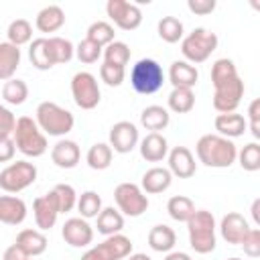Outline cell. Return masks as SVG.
Segmentation results:
<instances>
[{
	"instance_id": "49",
	"label": "cell",
	"mask_w": 260,
	"mask_h": 260,
	"mask_svg": "<svg viewBox=\"0 0 260 260\" xmlns=\"http://www.w3.org/2000/svg\"><path fill=\"white\" fill-rule=\"evenodd\" d=\"M16 152L14 138H0V162H8Z\"/></svg>"
},
{
	"instance_id": "20",
	"label": "cell",
	"mask_w": 260,
	"mask_h": 260,
	"mask_svg": "<svg viewBox=\"0 0 260 260\" xmlns=\"http://www.w3.org/2000/svg\"><path fill=\"white\" fill-rule=\"evenodd\" d=\"M173 183V173L165 167H152L148 169L144 175H142V181H140V187L144 193L148 195H156V193H162L171 187Z\"/></svg>"
},
{
	"instance_id": "41",
	"label": "cell",
	"mask_w": 260,
	"mask_h": 260,
	"mask_svg": "<svg viewBox=\"0 0 260 260\" xmlns=\"http://www.w3.org/2000/svg\"><path fill=\"white\" fill-rule=\"evenodd\" d=\"M51 191L55 193V199H57V203H59L61 213H67V211H71L73 207H77L79 197H77L75 189H73L69 183H57Z\"/></svg>"
},
{
	"instance_id": "30",
	"label": "cell",
	"mask_w": 260,
	"mask_h": 260,
	"mask_svg": "<svg viewBox=\"0 0 260 260\" xmlns=\"http://www.w3.org/2000/svg\"><path fill=\"white\" fill-rule=\"evenodd\" d=\"M98 232L102 236H114V234H122L124 230V215L120 209L114 207H104L102 213L98 215Z\"/></svg>"
},
{
	"instance_id": "13",
	"label": "cell",
	"mask_w": 260,
	"mask_h": 260,
	"mask_svg": "<svg viewBox=\"0 0 260 260\" xmlns=\"http://www.w3.org/2000/svg\"><path fill=\"white\" fill-rule=\"evenodd\" d=\"M138 144V128L128 120H120L110 128V146L114 152H132Z\"/></svg>"
},
{
	"instance_id": "8",
	"label": "cell",
	"mask_w": 260,
	"mask_h": 260,
	"mask_svg": "<svg viewBox=\"0 0 260 260\" xmlns=\"http://www.w3.org/2000/svg\"><path fill=\"white\" fill-rule=\"evenodd\" d=\"M114 201L122 215L138 217L148 209V197L136 183H120L114 189Z\"/></svg>"
},
{
	"instance_id": "1",
	"label": "cell",
	"mask_w": 260,
	"mask_h": 260,
	"mask_svg": "<svg viewBox=\"0 0 260 260\" xmlns=\"http://www.w3.org/2000/svg\"><path fill=\"white\" fill-rule=\"evenodd\" d=\"M195 152L199 162L209 169H228L238 160V146L221 134H203L195 144Z\"/></svg>"
},
{
	"instance_id": "22",
	"label": "cell",
	"mask_w": 260,
	"mask_h": 260,
	"mask_svg": "<svg viewBox=\"0 0 260 260\" xmlns=\"http://www.w3.org/2000/svg\"><path fill=\"white\" fill-rule=\"evenodd\" d=\"M26 217V203L14 195L0 197V221L6 225H18Z\"/></svg>"
},
{
	"instance_id": "14",
	"label": "cell",
	"mask_w": 260,
	"mask_h": 260,
	"mask_svg": "<svg viewBox=\"0 0 260 260\" xmlns=\"http://www.w3.org/2000/svg\"><path fill=\"white\" fill-rule=\"evenodd\" d=\"M63 240L73 248H85L93 242V228L85 217H69L61 230Z\"/></svg>"
},
{
	"instance_id": "28",
	"label": "cell",
	"mask_w": 260,
	"mask_h": 260,
	"mask_svg": "<svg viewBox=\"0 0 260 260\" xmlns=\"http://www.w3.org/2000/svg\"><path fill=\"white\" fill-rule=\"evenodd\" d=\"M20 65V49L8 41L0 43V79L8 81Z\"/></svg>"
},
{
	"instance_id": "27",
	"label": "cell",
	"mask_w": 260,
	"mask_h": 260,
	"mask_svg": "<svg viewBox=\"0 0 260 260\" xmlns=\"http://www.w3.org/2000/svg\"><path fill=\"white\" fill-rule=\"evenodd\" d=\"M28 59H30L32 67H37L39 71L51 69L55 65V59H53V53L49 47V39H45V37L32 39V43L28 47Z\"/></svg>"
},
{
	"instance_id": "52",
	"label": "cell",
	"mask_w": 260,
	"mask_h": 260,
	"mask_svg": "<svg viewBox=\"0 0 260 260\" xmlns=\"http://www.w3.org/2000/svg\"><path fill=\"white\" fill-rule=\"evenodd\" d=\"M250 215H252L254 223L260 228V197H256V199L252 201V205H250Z\"/></svg>"
},
{
	"instance_id": "51",
	"label": "cell",
	"mask_w": 260,
	"mask_h": 260,
	"mask_svg": "<svg viewBox=\"0 0 260 260\" xmlns=\"http://www.w3.org/2000/svg\"><path fill=\"white\" fill-rule=\"evenodd\" d=\"M248 122H260V98L250 102V106H248Z\"/></svg>"
},
{
	"instance_id": "16",
	"label": "cell",
	"mask_w": 260,
	"mask_h": 260,
	"mask_svg": "<svg viewBox=\"0 0 260 260\" xmlns=\"http://www.w3.org/2000/svg\"><path fill=\"white\" fill-rule=\"evenodd\" d=\"M169 171L173 173V177L179 179H189L195 175L197 171V162L193 152L187 146H175L169 150Z\"/></svg>"
},
{
	"instance_id": "21",
	"label": "cell",
	"mask_w": 260,
	"mask_h": 260,
	"mask_svg": "<svg viewBox=\"0 0 260 260\" xmlns=\"http://www.w3.org/2000/svg\"><path fill=\"white\" fill-rule=\"evenodd\" d=\"M213 126L217 130V134L225 136V138H238L242 136L246 130H248V120L242 116V114H217L215 120H213Z\"/></svg>"
},
{
	"instance_id": "2",
	"label": "cell",
	"mask_w": 260,
	"mask_h": 260,
	"mask_svg": "<svg viewBox=\"0 0 260 260\" xmlns=\"http://www.w3.org/2000/svg\"><path fill=\"white\" fill-rule=\"evenodd\" d=\"M189 246L197 254H209L215 250V217L207 209H197L193 217L187 221Z\"/></svg>"
},
{
	"instance_id": "59",
	"label": "cell",
	"mask_w": 260,
	"mask_h": 260,
	"mask_svg": "<svg viewBox=\"0 0 260 260\" xmlns=\"http://www.w3.org/2000/svg\"><path fill=\"white\" fill-rule=\"evenodd\" d=\"M28 260H37V258H28Z\"/></svg>"
},
{
	"instance_id": "24",
	"label": "cell",
	"mask_w": 260,
	"mask_h": 260,
	"mask_svg": "<svg viewBox=\"0 0 260 260\" xmlns=\"http://www.w3.org/2000/svg\"><path fill=\"white\" fill-rule=\"evenodd\" d=\"M14 244H18L28 258H37V256H41L47 250V236L41 230L26 228V230H20L18 232Z\"/></svg>"
},
{
	"instance_id": "3",
	"label": "cell",
	"mask_w": 260,
	"mask_h": 260,
	"mask_svg": "<svg viewBox=\"0 0 260 260\" xmlns=\"http://www.w3.org/2000/svg\"><path fill=\"white\" fill-rule=\"evenodd\" d=\"M35 116L41 130L49 136H65L73 130V124H75L73 114L55 102H41L37 106Z\"/></svg>"
},
{
	"instance_id": "32",
	"label": "cell",
	"mask_w": 260,
	"mask_h": 260,
	"mask_svg": "<svg viewBox=\"0 0 260 260\" xmlns=\"http://www.w3.org/2000/svg\"><path fill=\"white\" fill-rule=\"evenodd\" d=\"M169 110L175 114H187L195 106V93L191 87H173V91L167 98Z\"/></svg>"
},
{
	"instance_id": "17",
	"label": "cell",
	"mask_w": 260,
	"mask_h": 260,
	"mask_svg": "<svg viewBox=\"0 0 260 260\" xmlns=\"http://www.w3.org/2000/svg\"><path fill=\"white\" fill-rule=\"evenodd\" d=\"M95 248L100 250L104 260H126L132 254V240L124 234H114V236H108Z\"/></svg>"
},
{
	"instance_id": "35",
	"label": "cell",
	"mask_w": 260,
	"mask_h": 260,
	"mask_svg": "<svg viewBox=\"0 0 260 260\" xmlns=\"http://www.w3.org/2000/svg\"><path fill=\"white\" fill-rule=\"evenodd\" d=\"M236 77H240V75H238L236 63L232 59L221 57L211 65V83H213V87H219V85H223V83H228Z\"/></svg>"
},
{
	"instance_id": "53",
	"label": "cell",
	"mask_w": 260,
	"mask_h": 260,
	"mask_svg": "<svg viewBox=\"0 0 260 260\" xmlns=\"http://www.w3.org/2000/svg\"><path fill=\"white\" fill-rule=\"evenodd\" d=\"M81 260H104V256L100 254V250L93 246V248H89L83 256H81Z\"/></svg>"
},
{
	"instance_id": "48",
	"label": "cell",
	"mask_w": 260,
	"mask_h": 260,
	"mask_svg": "<svg viewBox=\"0 0 260 260\" xmlns=\"http://www.w3.org/2000/svg\"><path fill=\"white\" fill-rule=\"evenodd\" d=\"M187 8L193 14H211L215 10V0H187Z\"/></svg>"
},
{
	"instance_id": "34",
	"label": "cell",
	"mask_w": 260,
	"mask_h": 260,
	"mask_svg": "<svg viewBox=\"0 0 260 260\" xmlns=\"http://www.w3.org/2000/svg\"><path fill=\"white\" fill-rule=\"evenodd\" d=\"M156 30H158V37L165 41V43H169V45H173V43H179V41H183L185 37H183V22L177 18V16H162L160 20H158V24H156Z\"/></svg>"
},
{
	"instance_id": "31",
	"label": "cell",
	"mask_w": 260,
	"mask_h": 260,
	"mask_svg": "<svg viewBox=\"0 0 260 260\" xmlns=\"http://www.w3.org/2000/svg\"><path fill=\"white\" fill-rule=\"evenodd\" d=\"M112 158H114V150L110 144L106 142H95L89 146L87 154H85V162L89 165V169L93 171H104L112 165Z\"/></svg>"
},
{
	"instance_id": "57",
	"label": "cell",
	"mask_w": 260,
	"mask_h": 260,
	"mask_svg": "<svg viewBox=\"0 0 260 260\" xmlns=\"http://www.w3.org/2000/svg\"><path fill=\"white\" fill-rule=\"evenodd\" d=\"M250 6H252L254 10H258V12H260V2H258V0H250Z\"/></svg>"
},
{
	"instance_id": "15",
	"label": "cell",
	"mask_w": 260,
	"mask_h": 260,
	"mask_svg": "<svg viewBox=\"0 0 260 260\" xmlns=\"http://www.w3.org/2000/svg\"><path fill=\"white\" fill-rule=\"evenodd\" d=\"M250 232V225H248V219L238 213V211H230L221 217L219 221V234L221 238L228 242V244H234V246H240L244 236Z\"/></svg>"
},
{
	"instance_id": "43",
	"label": "cell",
	"mask_w": 260,
	"mask_h": 260,
	"mask_svg": "<svg viewBox=\"0 0 260 260\" xmlns=\"http://www.w3.org/2000/svg\"><path fill=\"white\" fill-rule=\"evenodd\" d=\"M104 61L106 63H114L120 67H126L130 61V47L122 41H114L112 45H108L104 49Z\"/></svg>"
},
{
	"instance_id": "55",
	"label": "cell",
	"mask_w": 260,
	"mask_h": 260,
	"mask_svg": "<svg viewBox=\"0 0 260 260\" xmlns=\"http://www.w3.org/2000/svg\"><path fill=\"white\" fill-rule=\"evenodd\" d=\"M248 130L256 140H260V122H248Z\"/></svg>"
},
{
	"instance_id": "10",
	"label": "cell",
	"mask_w": 260,
	"mask_h": 260,
	"mask_svg": "<svg viewBox=\"0 0 260 260\" xmlns=\"http://www.w3.org/2000/svg\"><path fill=\"white\" fill-rule=\"evenodd\" d=\"M106 12L110 20L122 30H134L142 22V10L138 8V4L128 0H108Z\"/></svg>"
},
{
	"instance_id": "18",
	"label": "cell",
	"mask_w": 260,
	"mask_h": 260,
	"mask_svg": "<svg viewBox=\"0 0 260 260\" xmlns=\"http://www.w3.org/2000/svg\"><path fill=\"white\" fill-rule=\"evenodd\" d=\"M79 158H81V150L75 140L63 138L55 142V146L51 148V160L59 169H75L79 165Z\"/></svg>"
},
{
	"instance_id": "4",
	"label": "cell",
	"mask_w": 260,
	"mask_h": 260,
	"mask_svg": "<svg viewBox=\"0 0 260 260\" xmlns=\"http://www.w3.org/2000/svg\"><path fill=\"white\" fill-rule=\"evenodd\" d=\"M14 144L16 148L30 158L43 156L47 152V136L41 130V126L37 124V120H32L30 116H20L16 130H14Z\"/></svg>"
},
{
	"instance_id": "36",
	"label": "cell",
	"mask_w": 260,
	"mask_h": 260,
	"mask_svg": "<svg viewBox=\"0 0 260 260\" xmlns=\"http://www.w3.org/2000/svg\"><path fill=\"white\" fill-rule=\"evenodd\" d=\"M28 98V85L22 81V79H8L4 81L2 85V100L8 104V106H20L24 104Z\"/></svg>"
},
{
	"instance_id": "25",
	"label": "cell",
	"mask_w": 260,
	"mask_h": 260,
	"mask_svg": "<svg viewBox=\"0 0 260 260\" xmlns=\"http://www.w3.org/2000/svg\"><path fill=\"white\" fill-rule=\"evenodd\" d=\"M63 24H65V12L57 4L45 6L43 10H39V14L35 18V26L41 32H57Z\"/></svg>"
},
{
	"instance_id": "11",
	"label": "cell",
	"mask_w": 260,
	"mask_h": 260,
	"mask_svg": "<svg viewBox=\"0 0 260 260\" xmlns=\"http://www.w3.org/2000/svg\"><path fill=\"white\" fill-rule=\"evenodd\" d=\"M213 108L219 112V114H232L238 110L242 98H244V91H246V85H244V79L242 77H236L219 87H213Z\"/></svg>"
},
{
	"instance_id": "12",
	"label": "cell",
	"mask_w": 260,
	"mask_h": 260,
	"mask_svg": "<svg viewBox=\"0 0 260 260\" xmlns=\"http://www.w3.org/2000/svg\"><path fill=\"white\" fill-rule=\"evenodd\" d=\"M61 209H59V203L55 199V193L49 191L41 197H37L32 201V215H35V223L41 232L45 230H51L55 223H57V217H59Z\"/></svg>"
},
{
	"instance_id": "56",
	"label": "cell",
	"mask_w": 260,
	"mask_h": 260,
	"mask_svg": "<svg viewBox=\"0 0 260 260\" xmlns=\"http://www.w3.org/2000/svg\"><path fill=\"white\" fill-rule=\"evenodd\" d=\"M126 260H152L148 254H142V252H136V254H130Z\"/></svg>"
},
{
	"instance_id": "23",
	"label": "cell",
	"mask_w": 260,
	"mask_h": 260,
	"mask_svg": "<svg viewBox=\"0 0 260 260\" xmlns=\"http://www.w3.org/2000/svg\"><path fill=\"white\" fill-rule=\"evenodd\" d=\"M199 71L189 61H173L169 67V81L173 87H191L197 83Z\"/></svg>"
},
{
	"instance_id": "54",
	"label": "cell",
	"mask_w": 260,
	"mask_h": 260,
	"mask_svg": "<svg viewBox=\"0 0 260 260\" xmlns=\"http://www.w3.org/2000/svg\"><path fill=\"white\" fill-rule=\"evenodd\" d=\"M165 260H191V256L187 252H169Z\"/></svg>"
},
{
	"instance_id": "50",
	"label": "cell",
	"mask_w": 260,
	"mask_h": 260,
	"mask_svg": "<svg viewBox=\"0 0 260 260\" xmlns=\"http://www.w3.org/2000/svg\"><path fill=\"white\" fill-rule=\"evenodd\" d=\"M2 260H28V256L22 252V248H20L18 244H12V246H8V248L4 250Z\"/></svg>"
},
{
	"instance_id": "6",
	"label": "cell",
	"mask_w": 260,
	"mask_h": 260,
	"mask_svg": "<svg viewBox=\"0 0 260 260\" xmlns=\"http://www.w3.org/2000/svg\"><path fill=\"white\" fill-rule=\"evenodd\" d=\"M217 49V35L207 28H193L183 41H181V53L185 61L197 65L211 57V53Z\"/></svg>"
},
{
	"instance_id": "7",
	"label": "cell",
	"mask_w": 260,
	"mask_h": 260,
	"mask_svg": "<svg viewBox=\"0 0 260 260\" xmlns=\"http://www.w3.org/2000/svg\"><path fill=\"white\" fill-rule=\"evenodd\" d=\"M37 181V167L28 160H16L0 171V189L6 193H18Z\"/></svg>"
},
{
	"instance_id": "46",
	"label": "cell",
	"mask_w": 260,
	"mask_h": 260,
	"mask_svg": "<svg viewBox=\"0 0 260 260\" xmlns=\"http://www.w3.org/2000/svg\"><path fill=\"white\" fill-rule=\"evenodd\" d=\"M242 250L250 258H260V228H250V232L242 240Z\"/></svg>"
},
{
	"instance_id": "19",
	"label": "cell",
	"mask_w": 260,
	"mask_h": 260,
	"mask_svg": "<svg viewBox=\"0 0 260 260\" xmlns=\"http://www.w3.org/2000/svg\"><path fill=\"white\" fill-rule=\"evenodd\" d=\"M140 156L146 162H160L165 156H169V142L160 132H148L140 140Z\"/></svg>"
},
{
	"instance_id": "9",
	"label": "cell",
	"mask_w": 260,
	"mask_h": 260,
	"mask_svg": "<svg viewBox=\"0 0 260 260\" xmlns=\"http://www.w3.org/2000/svg\"><path fill=\"white\" fill-rule=\"evenodd\" d=\"M71 95H73V102L77 104V108L93 110L102 100V91H100L95 75L89 71L75 73L71 79Z\"/></svg>"
},
{
	"instance_id": "44",
	"label": "cell",
	"mask_w": 260,
	"mask_h": 260,
	"mask_svg": "<svg viewBox=\"0 0 260 260\" xmlns=\"http://www.w3.org/2000/svg\"><path fill=\"white\" fill-rule=\"evenodd\" d=\"M102 55H104V47H100L98 43L89 41L87 37H85L83 41H79L77 47H75V57H77L81 63H85V65L95 63Z\"/></svg>"
},
{
	"instance_id": "40",
	"label": "cell",
	"mask_w": 260,
	"mask_h": 260,
	"mask_svg": "<svg viewBox=\"0 0 260 260\" xmlns=\"http://www.w3.org/2000/svg\"><path fill=\"white\" fill-rule=\"evenodd\" d=\"M238 162L248 173L260 171V144L248 142L246 146H242V150H238Z\"/></svg>"
},
{
	"instance_id": "26",
	"label": "cell",
	"mask_w": 260,
	"mask_h": 260,
	"mask_svg": "<svg viewBox=\"0 0 260 260\" xmlns=\"http://www.w3.org/2000/svg\"><path fill=\"white\" fill-rule=\"evenodd\" d=\"M175 244H177V234H175L173 228H169L165 223H158V225L150 228V232H148V246L154 252L169 254V252H173Z\"/></svg>"
},
{
	"instance_id": "42",
	"label": "cell",
	"mask_w": 260,
	"mask_h": 260,
	"mask_svg": "<svg viewBox=\"0 0 260 260\" xmlns=\"http://www.w3.org/2000/svg\"><path fill=\"white\" fill-rule=\"evenodd\" d=\"M49 47H51L55 65L57 63H69L73 59V55H75L73 43L67 41V39H63V37H49Z\"/></svg>"
},
{
	"instance_id": "58",
	"label": "cell",
	"mask_w": 260,
	"mask_h": 260,
	"mask_svg": "<svg viewBox=\"0 0 260 260\" xmlns=\"http://www.w3.org/2000/svg\"><path fill=\"white\" fill-rule=\"evenodd\" d=\"M228 260H242V258H228Z\"/></svg>"
},
{
	"instance_id": "47",
	"label": "cell",
	"mask_w": 260,
	"mask_h": 260,
	"mask_svg": "<svg viewBox=\"0 0 260 260\" xmlns=\"http://www.w3.org/2000/svg\"><path fill=\"white\" fill-rule=\"evenodd\" d=\"M18 118L8 110V108H0V138H12L14 130H16Z\"/></svg>"
},
{
	"instance_id": "38",
	"label": "cell",
	"mask_w": 260,
	"mask_h": 260,
	"mask_svg": "<svg viewBox=\"0 0 260 260\" xmlns=\"http://www.w3.org/2000/svg\"><path fill=\"white\" fill-rule=\"evenodd\" d=\"M6 37H8V43L20 47V45H26L30 43L32 39V26L28 20L24 18H16L8 24V30H6Z\"/></svg>"
},
{
	"instance_id": "5",
	"label": "cell",
	"mask_w": 260,
	"mask_h": 260,
	"mask_svg": "<svg viewBox=\"0 0 260 260\" xmlns=\"http://www.w3.org/2000/svg\"><path fill=\"white\" fill-rule=\"evenodd\" d=\"M165 83V71L154 59H140L132 65L130 71V85L140 95L156 93Z\"/></svg>"
},
{
	"instance_id": "29",
	"label": "cell",
	"mask_w": 260,
	"mask_h": 260,
	"mask_svg": "<svg viewBox=\"0 0 260 260\" xmlns=\"http://www.w3.org/2000/svg\"><path fill=\"white\" fill-rule=\"evenodd\" d=\"M169 122H171L169 110L162 108V106H156V104L154 106H146L142 110V114H140V126L146 128V130H150V132L165 130L169 126Z\"/></svg>"
},
{
	"instance_id": "39",
	"label": "cell",
	"mask_w": 260,
	"mask_h": 260,
	"mask_svg": "<svg viewBox=\"0 0 260 260\" xmlns=\"http://www.w3.org/2000/svg\"><path fill=\"white\" fill-rule=\"evenodd\" d=\"M102 197L95 193V191H83L79 195V201H77V211L81 213V217L85 219H91V217H98L102 213Z\"/></svg>"
},
{
	"instance_id": "37",
	"label": "cell",
	"mask_w": 260,
	"mask_h": 260,
	"mask_svg": "<svg viewBox=\"0 0 260 260\" xmlns=\"http://www.w3.org/2000/svg\"><path fill=\"white\" fill-rule=\"evenodd\" d=\"M89 41H93V43H98L100 47H108V45H112L116 39V32H114V26L110 24V22H106V20H95V22H91L89 24V28H87V35H85Z\"/></svg>"
},
{
	"instance_id": "33",
	"label": "cell",
	"mask_w": 260,
	"mask_h": 260,
	"mask_svg": "<svg viewBox=\"0 0 260 260\" xmlns=\"http://www.w3.org/2000/svg\"><path fill=\"white\" fill-rule=\"evenodd\" d=\"M167 211L175 221H185L187 223L197 209H195V203L187 195H173L167 201Z\"/></svg>"
},
{
	"instance_id": "45",
	"label": "cell",
	"mask_w": 260,
	"mask_h": 260,
	"mask_svg": "<svg viewBox=\"0 0 260 260\" xmlns=\"http://www.w3.org/2000/svg\"><path fill=\"white\" fill-rule=\"evenodd\" d=\"M124 77H126V67H120V65H114V63H106V61L100 65V79L106 85L118 87V85H122Z\"/></svg>"
}]
</instances>
